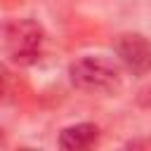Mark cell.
<instances>
[{
    "label": "cell",
    "instance_id": "6da1fadb",
    "mask_svg": "<svg viewBox=\"0 0 151 151\" xmlns=\"http://www.w3.org/2000/svg\"><path fill=\"white\" fill-rule=\"evenodd\" d=\"M71 83L90 94H118L123 90L120 68L104 57H80L68 66Z\"/></svg>",
    "mask_w": 151,
    "mask_h": 151
},
{
    "label": "cell",
    "instance_id": "7a4b0ae2",
    "mask_svg": "<svg viewBox=\"0 0 151 151\" xmlns=\"http://www.w3.org/2000/svg\"><path fill=\"white\" fill-rule=\"evenodd\" d=\"M45 42V31L33 19H12L0 24V47L7 57L21 66L35 64L40 59Z\"/></svg>",
    "mask_w": 151,
    "mask_h": 151
},
{
    "label": "cell",
    "instance_id": "3957f363",
    "mask_svg": "<svg viewBox=\"0 0 151 151\" xmlns=\"http://www.w3.org/2000/svg\"><path fill=\"white\" fill-rule=\"evenodd\" d=\"M113 52L123 66L134 76H146L151 71V40L142 33H123L113 42Z\"/></svg>",
    "mask_w": 151,
    "mask_h": 151
},
{
    "label": "cell",
    "instance_id": "277c9868",
    "mask_svg": "<svg viewBox=\"0 0 151 151\" xmlns=\"http://www.w3.org/2000/svg\"><path fill=\"white\" fill-rule=\"evenodd\" d=\"M99 142V127L94 123H76L61 130L59 146L66 151H83Z\"/></svg>",
    "mask_w": 151,
    "mask_h": 151
},
{
    "label": "cell",
    "instance_id": "5b68a950",
    "mask_svg": "<svg viewBox=\"0 0 151 151\" xmlns=\"http://www.w3.org/2000/svg\"><path fill=\"white\" fill-rule=\"evenodd\" d=\"M9 92H12V73L0 64V99L9 97Z\"/></svg>",
    "mask_w": 151,
    "mask_h": 151
},
{
    "label": "cell",
    "instance_id": "8992f818",
    "mask_svg": "<svg viewBox=\"0 0 151 151\" xmlns=\"http://www.w3.org/2000/svg\"><path fill=\"white\" fill-rule=\"evenodd\" d=\"M127 149H151V137H142V139H132L125 144Z\"/></svg>",
    "mask_w": 151,
    "mask_h": 151
},
{
    "label": "cell",
    "instance_id": "52a82bcc",
    "mask_svg": "<svg viewBox=\"0 0 151 151\" xmlns=\"http://www.w3.org/2000/svg\"><path fill=\"white\" fill-rule=\"evenodd\" d=\"M139 104H142V106H146V109H151V87H149V90H144V92L139 94Z\"/></svg>",
    "mask_w": 151,
    "mask_h": 151
},
{
    "label": "cell",
    "instance_id": "ba28073f",
    "mask_svg": "<svg viewBox=\"0 0 151 151\" xmlns=\"http://www.w3.org/2000/svg\"><path fill=\"white\" fill-rule=\"evenodd\" d=\"M0 142H2V130H0Z\"/></svg>",
    "mask_w": 151,
    "mask_h": 151
}]
</instances>
